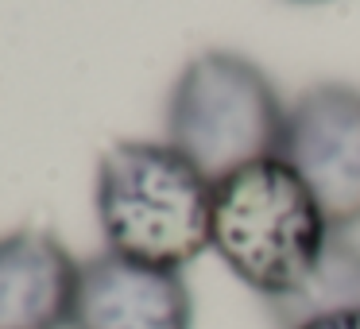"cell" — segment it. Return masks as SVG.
<instances>
[{
  "mask_svg": "<svg viewBox=\"0 0 360 329\" xmlns=\"http://www.w3.org/2000/svg\"><path fill=\"white\" fill-rule=\"evenodd\" d=\"M333 225L295 167L256 159L213 182L210 248L264 302L295 295L326 256Z\"/></svg>",
  "mask_w": 360,
  "mask_h": 329,
  "instance_id": "obj_1",
  "label": "cell"
},
{
  "mask_svg": "<svg viewBox=\"0 0 360 329\" xmlns=\"http://www.w3.org/2000/svg\"><path fill=\"white\" fill-rule=\"evenodd\" d=\"M97 225L109 252L182 271L210 248L213 182L159 140H120L97 163Z\"/></svg>",
  "mask_w": 360,
  "mask_h": 329,
  "instance_id": "obj_2",
  "label": "cell"
},
{
  "mask_svg": "<svg viewBox=\"0 0 360 329\" xmlns=\"http://www.w3.org/2000/svg\"><path fill=\"white\" fill-rule=\"evenodd\" d=\"M287 105L275 82L236 51L190 58L167 97V143L210 182L279 155Z\"/></svg>",
  "mask_w": 360,
  "mask_h": 329,
  "instance_id": "obj_3",
  "label": "cell"
},
{
  "mask_svg": "<svg viewBox=\"0 0 360 329\" xmlns=\"http://www.w3.org/2000/svg\"><path fill=\"white\" fill-rule=\"evenodd\" d=\"M279 159L310 186L333 228L360 225V89L310 86L287 105Z\"/></svg>",
  "mask_w": 360,
  "mask_h": 329,
  "instance_id": "obj_4",
  "label": "cell"
},
{
  "mask_svg": "<svg viewBox=\"0 0 360 329\" xmlns=\"http://www.w3.org/2000/svg\"><path fill=\"white\" fill-rule=\"evenodd\" d=\"M66 329H194V295L182 271L97 252L78 267Z\"/></svg>",
  "mask_w": 360,
  "mask_h": 329,
  "instance_id": "obj_5",
  "label": "cell"
},
{
  "mask_svg": "<svg viewBox=\"0 0 360 329\" xmlns=\"http://www.w3.org/2000/svg\"><path fill=\"white\" fill-rule=\"evenodd\" d=\"M78 267L43 228L0 236V329H66Z\"/></svg>",
  "mask_w": 360,
  "mask_h": 329,
  "instance_id": "obj_6",
  "label": "cell"
},
{
  "mask_svg": "<svg viewBox=\"0 0 360 329\" xmlns=\"http://www.w3.org/2000/svg\"><path fill=\"white\" fill-rule=\"evenodd\" d=\"M341 310H360V244L345 228H333L326 256L306 275V283L295 295L267 302V314L279 329H298Z\"/></svg>",
  "mask_w": 360,
  "mask_h": 329,
  "instance_id": "obj_7",
  "label": "cell"
},
{
  "mask_svg": "<svg viewBox=\"0 0 360 329\" xmlns=\"http://www.w3.org/2000/svg\"><path fill=\"white\" fill-rule=\"evenodd\" d=\"M298 329H360V310H341V314H326V318H314Z\"/></svg>",
  "mask_w": 360,
  "mask_h": 329,
  "instance_id": "obj_8",
  "label": "cell"
},
{
  "mask_svg": "<svg viewBox=\"0 0 360 329\" xmlns=\"http://www.w3.org/2000/svg\"><path fill=\"white\" fill-rule=\"evenodd\" d=\"M290 4H329V0H290Z\"/></svg>",
  "mask_w": 360,
  "mask_h": 329,
  "instance_id": "obj_9",
  "label": "cell"
}]
</instances>
